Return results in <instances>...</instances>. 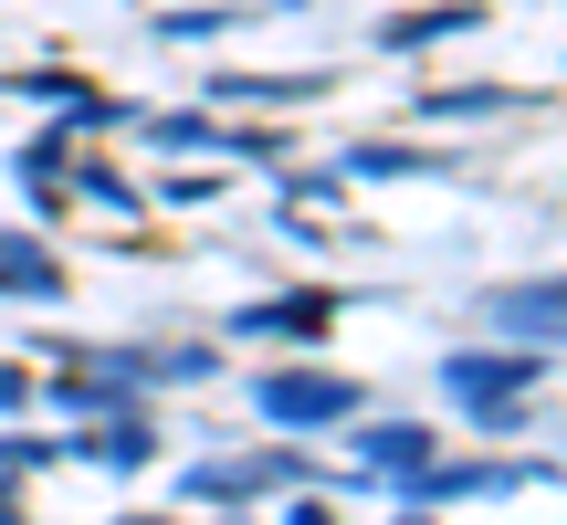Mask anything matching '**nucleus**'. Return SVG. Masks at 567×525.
<instances>
[{
  "label": "nucleus",
  "instance_id": "5",
  "mask_svg": "<svg viewBox=\"0 0 567 525\" xmlns=\"http://www.w3.org/2000/svg\"><path fill=\"white\" fill-rule=\"evenodd\" d=\"M252 337H305V326H326V295H295V305H252Z\"/></svg>",
  "mask_w": 567,
  "mask_h": 525
},
{
  "label": "nucleus",
  "instance_id": "6",
  "mask_svg": "<svg viewBox=\"0 0 567 525\" xmlns=\"http://www.w3.org/2000/svg\"><path fill=\"white\" fill-rule=\"evenodd\" d=\"M421 431H400V421H389V431H368V463H389V473H410V463H421Z\"/></svg>",
  "mask_w": 567,
  "mask_h": 525
},
{
  "label": "nucleus",
  "instance_id": "4",
  "mask_svg": "<svg viewBox=\"0 0 567 525\" xmlns=\"http://www.w3.org/2000/svg\"><path fill=\"white\" fill-rule=\"evenodd\" d=\"M0 295H63V274H53V253H0Z\"/></svg>",
  "mask_w": 567,
  "mask_h": 525
},
{
  "label": "nucleus",
  "instance_id": "1",
  "mask_svg": "<svg viewBox=\"0 0 567 525\" xmlns=\"http://www.w3.org/2000/svg\"><path fill=\"white\" fill-rule=\"evenodd\" d=\"M526 379H536L526 358H452V368H442V389H452L463 410H484V421H505V410L526 400Z\"/></svg>",
  "mask_w": 567,
  "mask_h": 525
},
{
  "label": "nucleus",
  "instance_id": "3",
  "mask_svg": "<svg viewBox=\"0 0 567 525\" xmlns=\"http://www.w3.org/2000/svg\"><path fill=\"white\" fill-rule=\"evenodd\" d=\"M494 326H505V337H567V274H557V284H515V295H494Z\"/></svg>",
  "mask_w": 567,
  "mask_h": 525
},
{
  "label": "nucleus",
  "instance_id": "2",
  "mask_svg": "<svg viewBox=\"0 0 567 525\" xmlns=\"http://www.w3.org/2000/svg\"><path fill=\"white\" fill-rule=\"evenodd\" d=\"M358 389L347 379H264V421H347Z\"/></svg>",
  "mask_w": 567,
  "mask_h": 525
}]
</instances>
